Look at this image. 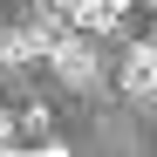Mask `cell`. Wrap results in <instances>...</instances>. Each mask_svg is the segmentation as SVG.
<instances>
[{
	"mask_svg": "<svg viewBox=\"0 0 157 157\" xmlns=\"http://www.w3.org/2000/svg\"><path fill=\"white\" fill-rule=\"evenodd\" d=\"M14 130H21V116H0V150L14 144Z\"/></svg>",
	"mask_w": 157,
	"mask_h": 157,
	"instance_id": "5b68a950",
	"label": "cell"
},
{
	"mask_svg": "<svg viewBox=\"0 0 157 157\" xmlns=\"http://www.w3.org/2000/svg\"><path fill=\"white\" fill-rule=\"evenodd\" d=\"M0 68H7V62H0ZM0 82H7V75H0Z\"/></svg>",
	"mask_w": 157,
	"mask_h": 157,
	"instance_id": "8992f818",
	"label": "cell"
},
{
	"mask_svg": "<svg viewBox=\"0 0 157 157\" xmlns=\"http://www.w3.org/2000/svg\"><path fill=\"white\" fill-rule=\"evenodd\" d=\"M48 62H55V75H62L68 89H89V82H96V48H89L82 28H68V34L55 41V55H48Z\"/></svg>",
	"mask_w": 157,
	"mask_h": 157,
	"instance_id": "6da1fadb",
	"label": "cell"
},
{
	"mask_svg": "<svg viewBox=\"0 0 157 157\" xmlns=\"http://www.w3.org/2000/svg\"><path fill=\"white\" fill-rule=\"evenodd\" d=\"M21 130H34V137L48 130V109H41V102H28V109H21Z\"/></svg>",
	"mask_w": 157,
	"mask_h": 157,
	"instance_id": "277c9868",
	"label": "cell"
},
{
	"mask_svg": "<svg viewBox=\"0 0 157 157\" xmlns=\"http://www.w3.org/2000/svg\"><path fill=\"white\" fill-rule=\"evenodd\" d=\"M123 89H130V96H157V41H137V48H130Z\"/></svg>",
	"mask_w": 157,
	"mask_h": 157,
	"instance_id": "7a4b0ae2",
	"label": "cell"
},
{
	"mask_svg": "<svg viewBox=\"0 0 157 157\" xmlns=\"http://www.w3.org/2000/svg\"><path fill=\"white\" fill-rule=\"evenodd\" d=\"M0 62H7V68H21V62H41V55H34V41H28V28L0 34Z\"/></svg>",
	"mask_w": 157,
	"mask_h": 157,
	"instance_id": "3957f363",
	"label": "cell"
}]
</instances>
